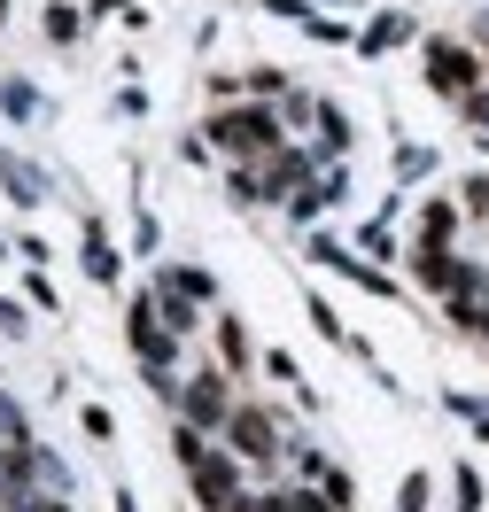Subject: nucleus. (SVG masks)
I'll list each match as a JSON object with an SVG mask.
<instances>
[{
	"label": "nucleus",
	"instance_id": "f257e3e1",
	"mask_svg": "<svg viewBox=\"0 0 489 512\" xmlns=\"http://www.w3.org/2000/svg\"><path fill=\"white\" fill-rule=\"evenodd\" d=\"M210 140L226 156H272L280 148V117L272 109H226V117H210Z\"/></svg>",
	"mask_w": 489,
	"mask_h": 512
},
{
	"label": "nucleus",
	"instance_id": "f03ea898",
	"mask_svg": "<svg viewBox=\"0 0 489 512\" xmlns=\"http://www.w3.org/2000/svg\"><path fill=\"white\" fill-rule=\"evenodd\" d=\"M427 86H435V94H482V70H474V55H466V47H451V39H435V47H427Z\"/></svg>",
	"mask_w": 489,
	"mask_h": 512
},
{
	"label": "nucleus",
	"instance_id": "7ed1b4c3",
	"mask_svg": "<svg viewBox=\"0 0 489 512\" xmlns=\"http://www.w3.org/2000/svg\"><path fill=\"white\" fill-rule=\"evenodd\" d=\"M187 419H195V427L233 419V412H226V381H218V373H195V388H187Z\"/></svg>",
	"mask_w": 489,
	"mask_h": 512
},
{
	"label": "nucleus",
	"instance_id": "20e7f679",
	"mask_svg": "<svg viewBox=\"0 0 489 512\" xmlns=\"http://www.w3.org/2000/svg\"><path fill=\"white\" fill-rule=\"evenodd\" d=\"M233 450H241V458H272V419L264 412H233Z\"/></svg>",
	"mask_w": 489,
	"mask_h": 512
},
{
	"label": "nucleus",
	"instance_id": "39448f33",
	"mask_svg": "<svg viewBox=\"0 0 489 512\" xmlns=\"http://www.w3.org/2000/svg\"><path fill=\"white\" fill-rule=\"evenodd\" d=\"M0 179H8V194L32 210V202H47V179H39L32 163H16V156H0Z\"/></svg>",
	"mask_w": 489,
	"mask_h": 512
},
{
	"label": "nucleus",
	"instance_id": "423d86ee",
	"mask_svg": "<svg viewBox=\"0 0 489 512\" xmlns=\"http://www.w3.org/2000/svg\"><path fill=\"white\" fill-rule=\"evenodd\" d=\"M156 319L171 326V334H195V326H202V319H195V295H179V288H163V303H156Z\"/></svg>",
	"mask_w": 489,
	"mask_h": 512
},
{
	"label": "nucleus",
	"instance_id": "0eeeda50",
	"mask_svg": "<svg viewBox=\"0 0 489 512\" xmlns=\"http://www.w3.org/2000/svg\"><path fill=\"white\" fill-rule=\"evenodd\" d=\"M86 272H94V280H117V249L101 241L94 225H86Z\"/></svg>",
	"mask_w": 489,
	"mask_h": 512
},
{
	"label": "nucleus",
	"instance_id": "6e6552de",
	"mask_svg": "<svg viewBox=\"0 0 489 512\" xmlns=\"http://www.w3.org/2000/svg\"><path fill=\"white\" fill-rule=\"evenodd\" d=\"M451 225H458V210H451V202H435V210H427V249H443Z\"/></svg>",
	"mask_w": 489,
	"mask_h": 512
},
{
	"label": "nucleus",
	"instance_id": "1a4fd4ad",
	"mask_svg": "<svg viewBox=\"0 0 489 512\" xmlns=\"http://www.w3.org/2000/svg\"><path fill=\"white\" fill-rule=\"evenodd\" d=\"M0 101H8V117H39V94H32V86H16V78H8V94H0Z\"/></svg>",
	"mask_w": 489,
	"mask_h": 512
},
{
	"label": "nucleus",
	"instance_id": "9d476101",
	"mask_svg": "<svg viewBox=\"0 0 489 512\" xmlns=\"http://www.w3.org/2000/svg\"><path fill=\"white\" fill-rule=\"evenodd\" d=\"M396 39H404V16H381V24H373V32H365V47H373V55H381V47H396Z\"/></svg>",
	"mask_w": 489,
	"mask_h": 512
},
{
	"label": "nucleus",
	"instance_id": "9b49d317",
	"mask_svg": "<svg viewBox=\"0 0 489 512\" xmlns=\"http://www.w3.org/2000/svg\"><path fill=\"white\" fill-rule=\"evenodd\" d=\"M396 512H427V474H412L404 489H396Z\"/></svg>",
	"mask_w": 489,
	"mask_h": 512
},
{
	"label": "nucleus",
	"instance_id": "f8f14e48",
	"mask_svg": "<svg viewBox=\"0 0 489 512\" xmlns=\"http://www.w3.org/2000/svg\"><path fill=\"white\" fill-rule=\"evenodd\" d=\"M466 117H474V125L489 132V94H466Z\"/></svg>",
	"mask_w": 489,
	"mask_h": 512
},
{
	"label": "nucleus",
	"instance_id": "ddd939ff",
	"mask_svg": "<svg viewBox=\"0 0 489 512\" xmlns=\"http://www.w3.org/2000/svg\"><path fill=\"white\" fill-rule=\"evenodd\" d=\"M0 334H24V311H16V303H0Z\"/></svg>",
	"mask_w": 489,
	"mask_h": 512
},
{
	"label": "nucleus",
	"instance_id": "4468645a",
	"mask_svg": "<svg viewBox=\"0 0 489 512\" xmlns=\"http://www.w3.org/2000/svg\"><path fill=\"white\" fill-rule=\"evenodd\" d=\"M0 16H8V0H0Z\"/></svg>",
	"mask_w": 489,
	"mask_h": 512
}]
</instances>
